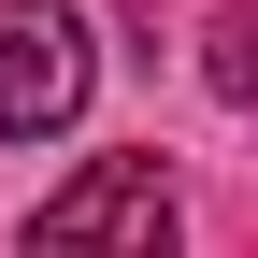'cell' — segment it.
<instances>
[{
  "label": "cell",
  "instance_id": "cell-2",
  "mask_svg": "<svg viewBox=\"0 0 258 258\" xmlns=\"http://www.w3.org/2000/svg\"><path fill=\"white\" fill-rule=\"evenodd\" d=\"M101 86V43H86L72 0H0V144H43V129L86 115Z\"/></svg>",
  "mask_w": 258,
  "mask_h": 258
},
{
  "label": "cell",
  "instance_id": "cell-3",
  "mask_svg": "<svg viewBox=\"0 0 258 258\" xmlns=\"http://www.w3.org/2000/svg\"><path fill=\"white\" fill-rule=\"evenodd\" d=\"M215 101H258V0H230V15H215Z\"/></svg>",
  "mask_w": 258,
  "mask_h": 258
},
{
  "label": "cell",
  "instance_id": "cell-1",
  "mask_svg": "<svg viewBox=\"0 0 258 258\" xmlns=\"http://www.w3.org/2000/svg\"><path fill=\"white\" fill-rule=\"evenodd\" d=\"M172 244H186V201H172V158L158 144L86 158V172L43 186V215H29V258H172Z\"/></svg>",
  "mask_w": 258,
  "mask_h": 258
}]
</instances>
